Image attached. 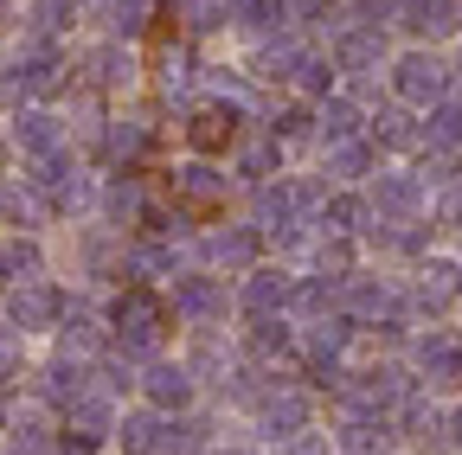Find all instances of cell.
<instances>
[{
  "mask_svg": "<svg viewBox=\"0 0 462 455\" xmlns=\"http://www.w3.org/2000/svg\"><path fill=\"white\" fill-rule=\"evenodd\" d=\"M398 96H404V103H418V109L449 103V65L430 59V51H411V59H398Z\"/></svg>",
  "mask_w": 462,
  "mask_h": 455,
  "instance_id": "6da1fadb",
  "label": "cell"
},
{
  "mask_svg": "<svg viewBox=\"0 0 462 455\" xmlns=\"http://www.w3.org/2000/svg\"><path fill=\"white\" fill-rule=\"evenodd\" d=\"M404 26H411L418 39H449L462 26V7L456 0H404Z\"/></svg>",
  "mask_w": 462,
  "mask_h": 455,
  "instance_id": "7a4b0ae2",
  "label": "cell"
},
{
  "mask_svg": "<svg viewBox=\"0 0 462 455\" xmlns=\"http://www.w3.org/2000/svg\"><path fill=\"white\" fill-rule=\"evenodd\" d=\"M418 296H424V308H449L456 296H462V269L456 263H424V282H418Z\"/></svg>",
  "mask_w": 462,
  "mask_h": 455,
  "instance_id": "3957f363",
  "label": "cell"
},
{
  "mask_svg": "<svg viewBox=\"0 0 462 455\" xmlns=\"http://www.w3.org/2000/svg\"><path fill=\"white\" fill-rule=\"evenodd\" d=\"M418 359H424L437 378H462V340H456V333H430L424 347H418Z\"/></svg>",
  "mask_w": 462,
  "mask_h": 455,
  "instance_id": "277c9868",
  "label": "cell"
},
{
  "mask_svg": "<svg viewBox=\"0 0 462 455\" xmlns=\"http://www.w3.org/2000/svg\"><path fill=\"white\" fill-rule=\"evenodd\" d=\"M379 205L385 212H418V180H385L379 187Z\"/></svg>",
  "mask_w": 462,
  "mask_h": 455,
  "instance_id": "5b68a950",
  "label": "cell"
},
{
  "mask_svg": "<svg viewBox=\"0 0 462 455\" xmlns=\"http://www.w3.org/2000/svg\"><path fill=\"white\" fill-rule=\"evenodd\" d=\"M154 397H173V405H180V397H187V378H180V372H154Z\"/></svg>",
  "mask_w": 462,
  "mask_h": 455,
  "instance_id": "8992f818",
  "label": "cell"
}]
</instances>
